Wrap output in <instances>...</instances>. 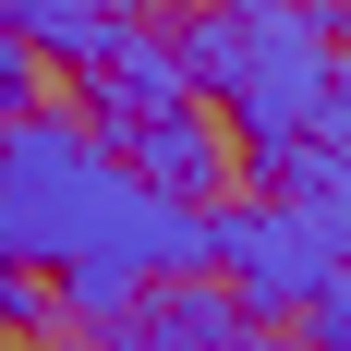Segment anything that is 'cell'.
I'll list each match as a JSON object with an SVG mask.
<instances>
[{"label":"cell","mask_w":351,"mask_h":351,"mask_svg":"<svg viewBox=\"0 0 351 351\" xmlns=\"http://www.w3.org/2000/svg\"><path fill=\"white\" fill-rule=\"evenodd\" d=\"M339 25H351V0H339Z\"/></svg>","instance_id":"obj_13"},{"label":"cell","mask_w":351,"mask_h":351,"mask_svg":"<svg viewBox=\"0 0 351 351\" xmlns=\"http://www.w3.org/2000/svg\"><path fill=\"white\" fill-rule=\"evenodd\" d=\"M170 109H194V73H182V36H121L97 73H85V121H97L109 145L121 134H145V121H170Z\"/></svg>","instance_id":"obj_4"},{"label":"cell","mask_w":351,"mask_h":351,"mask_svg":"<svg viewBox=\"0 0 351 351\" xmlns=\"http://www.w3.org/2000/svg\"><path fill=\"white\" fill-rule=\"evenodd\" d=\"M182 73H194V97L230 109L243 121V158L254 170H279L291 145H315V109L339 85V12L327 0H206V12H182Z\"/></svg>","instance_id":"obj_2"},{"label":"cell","mask_w":351,"mask_h":351,"mask_svg":"<svg viewBox=\"0 0 351 351\" xmlns=\"http://www.w3.org/2000/svg\"><path fill=\"white\" fill-rule=\"evenodd\" d=\"M134 327H145L158 351H254V339H267V315H254L218 267H206V279H158V291L134 303Z\"/></svg>","instance_id":"obj_6"},{"label":"cell","mask_w":351,"mask_h":351,"mask_svg":"<svg viewBox=\"0 0 351 351\" xmlns=\"http://www.w3.org/2000/svg\"><path fill=\"white\" fill-rule=\"evenodd\" d=\"M121 158H134L158 194H182V206H230V182H243V145L218 134V109H170V121H145V134H121Z\"/></svg>","instance_id":"obj_5"},{"label":"cell","mask_w":351,"mask_h":351,"mask_svg":"<svg viewBox=\"0 0 351 351\" xmlns=\"http://www.w3.org/2000/svg\"><path fill=\"white\" fill-rule=\"evenodd\" d=\"M267 194L303 206V218H315V243L351 267V158H339V145H291L279 170H267Z\"/></svg>","instance_id":"obj_8"},{"label":"cell","mask_w":351,"mask_h":351,"mask_svg":"<svg viewBox=\"0 0 351 351\" xmlns=\"http://www.w3.org/2000/svg\"><path fill=\"white\" fill-rule=\"evenodd\" d=\"M303 327H315V339H327V351H351V267H339V279H327V291H315V315H303Z\"/></svg>","instance_id":"obj_10"},{"label":"cell","mask_w":351,"mask_h":351,"mask_svg":"<svg viewBox=\"0 0 351 351\" xmlns=\"http://www.w3.org/2000/svg\"><path fill=\"white\" fill-rule=\"evenodd\" d=\"M243 12H254V0H243Z\"/></svg>","instance_id":"obj_14"},{"label":"cell","mask_w":351,"mask_h":351,"mask_svg":"<svg viewBox=\"0 0 351 351\" xmlns=\"http://www.w3.org/2000/svg\"><path fill=\"white\" fill-rule=\"evenodd\" d=\"M0 12H12V36L36 61H73V73H97L134 36V0H0Z\"/></svg>","instance_id":"obj_7"},{"label":"cell","mask_w":351,"mask_h":351,"mask_svg":"<svg viewBox=\"0 0 351 351\" xmlns=\"http://www.w3.org/2000/svg\"><path fill=\"white\" fill-rule=\"evenodd\" d=\"M218 279L243 291L254 315H315V291L339 279V254L315 243V218L279 194H230L218 206Z\"/></svg>","instance_id":"obj_3"},{"label":"cell","mask_w":351,"mask_h":351,"mask_svg":"<svg viewBox=\"0 0 351 351\" xmlns=\"http://www.w3.org/2000/svg\"><path fill=\"white\" fill-rule=\"evenodd\" d=\"M0 327H73L49 267H0Z\"/></svg>","instance_id":"obj_9"},{"label":"cell","mask_w":351,"mask_h":351,"mask_svg":"<svg viewBox=\"0 0 351 351\" xmlns=\"http://www.w3.org/2000/svg\"><path fill=\"white\" fill-rule=\"evenodd\" d=\"M254 351H327V339H315V327H267Z\"/></svg>","instance_id":"obj_11"},{"label":"cell","mask_w":351,"mask_h":351,"mask_svg":"<svg viewBox=\"0 0 351 351\" xmlns=\"http://www.w3.org/2000/svg\"><path fill=\"white\" fill-rule=\"evenodd\" d=\"M85 351H158V339H145V327H109V339H85Z\"/></svg>","instance_id":"obj_12"},{"label":"cell","mask_w":351,"mask_h":351,"mask_svg":"<svg viewBox=\"0 0 351 351\" xmlns=\"http://www.w3.org/2000/svg\"><path fill=\"white\" fill-rule=\"evenodd\" d=\"M0 267H49V279H85V267H121V279H206L218 267V206H182L97 134V121H61L36 109L0 134Z\"/></svg>","instance_id":"obj_1"}]
</instances>
